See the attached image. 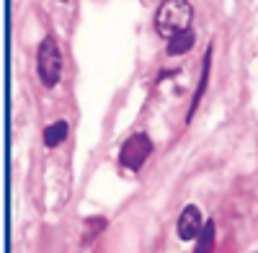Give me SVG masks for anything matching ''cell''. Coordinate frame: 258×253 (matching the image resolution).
Returning a JSON list of instances; mask_svg holds the SVG:
<instances>
[{"mask_svg":"<svg viewBox=\"0 0 258 253\" xmlns=\"http://www.w3.org/2000/svg\"><path fill=\"white\" fill-rule=\"evenodd\" d=\"M212 248H214V222L209 220V222H204L202 233L197 238V250L194 253H212Z\"/></svg>","mask_w":258,"mask_h":253,"instance_id":"cell-8","label":"cell"},{"mask_svg":"<svg viewBox=\"0 0 258 253\" xmlns=\"http://www.w3.org/2000/svg\"><path fill=\"white\" fill-rule=\"evenodd\" d=\"M209 70H212V47H207V54H204V62H202V80H199V88H197V93H194L191 109H188V116H186L188 121L194 119V114H197L199 103H202V96H204V91L209 86Z\"/></svg>","mask_w":258,"mask_h":253,"instance_id":"cell-5","label":"cell"},{"mask_svg":"<svg viewBox=\"0 0 258 253\" xmlns=\"http://www.w3.org/2000/svg\"><path fill=\"white\" fill-rule=\"evenodd\" d=\"M194 41H197V36H194V31H181L178 36L173 39H168V54L170 57H176V54H186L191 47H194Z\"/></svg>","mask_w":258,"mask_h":253,"instance_id":"cell-6","label":"cell"},{"mask_svg":"<svg viewBox=\"0 0 258 253\" xmlns=\"http://www.w3.org/2000/svg\"><path fill=\"white\" fill-rule=\"evenodd\" d=\"M202 212H199V207L197 204H186L183 207V212L178 217V238L181 240H197L199 233H202Z\"/></svg>","mask_w":258,"mask_h":253,"instance_id":"cell-4","label":"cell"},{"mask_svg":"<svg viewBox=\"0 0 258 253\" xmlns=\"http://www.w3.org/2000/svg\"><path fill=\"white\" fill-rule=\"evenodd\" d=\"M36 70H39V78L47 88H54L59 83V75H62V54H59V47L52 36H47L44 41L39 44V52H36Z\"/></svg>","mask_w":258,"mask_h":253,"instance_id":"cell-2","label":"cell"},{"mask_svg":"<svg viewBox=\"0 0 258 253\" xmlns=\"http://www.w3.org/2000/svg\"><path fill=\"white\" fill-rule=\"evenodd\" d=\"M191 18H194V8L188 0H165L155 13V31L163 39H173L181 31L191 29Z\"/></svg>","mask_w":258,"mask_h":253,"instance_id":"cell-1","label":"cell"},{"mask_svg":"<svg viewBox=\"0 0 258 253\" xmlns=\"http://www.w3.org/2000/svg\"><path fill=\"white\" fill-rule=\"evenodd\" d=\"M68 121H54V124H49L47 130H44V145L47 147H57V145H62L64 140H68Z\"/></svg>","mask_w":258,"mask_h":253,"instance_id":"cell-7","label":"cell"},{"mask_svg":"<svg viewBox=\"0 0 258 253\" xmlns=\"http://www.w3.org/2000/svg\"><path fill=\"white\" fill-rule=\"evenodd\" d=\"M150 155H153V142H150L147 135L140 132V135H132V137L121 145L119 163L126 168V171H140Z\"/></svg>","mask_w":258,"mask_h":253,"instance_id":"cell-3","label":"cell"}]
</instances>
